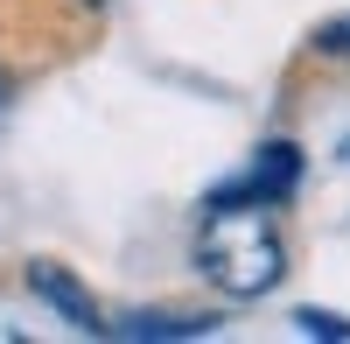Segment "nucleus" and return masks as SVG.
<instances>
[{
    "instance_id": "obj_5",
    "label": "nucleus",
    "mask_w": 350,
    "mask_h": 344,
    "mask_svg": "<svg viewBox=\"0 0 350 344\" xmlns=\"http://www.w3.org/2000/svg\"><path fill=\"white\" fill-rule=\"evenodd\" d=\"M295 330H308V337H350V317H329V309H295Z\"/></svg>"
},
{
    "instance_id": "obj_3",
    "label": "nucleus",
    "mask_w": 350,
    "mask_h": 344,
    "mask_svg": "<svg viewBox=\"0 0 350 344\" xmlns=\"http://www.w3.org/2000/svg\"><path fill=\"white\" fill-rule=\"evenodd\" d=\"M28 288H36V295L56 309V317H64V323H77V330H92V337H98V330H112L70 267H56V260H28Z\"/></svg>"
},
{
    "instance_id": "obj_2",
    "label": "nucleus",
    "mask_w": 350,
    "mask_h": 344,
    "mask_svg": "<svg viewBox=\"0 0 350 344\" xmlns=\"http://www.w3.org/2000/svg\"><path fill=\"white\" fill-rule=\"evenodd\" d=\"M295 183H301V148L295 140H267V148L252 155V169L239 183H224L217 197H245V204H287L295 197Z\"/></svg>"
},
{
    "instance_id": "obj_1",
    "label": "nucleus",
    "mask_w": 350,
    "mask_h": 344,
    "mask_svg": "<svg viewBox=\"0 0 350 344\" xmlns=\"http://www.w3.org/2000/svg\"><path fill=\"white\" fill-rule=\"evenodd\" d=\"M196 267H203V281H211L217 295L252 302V295H267L273 281L287 274V246H280L273 218L259 204L217 197V204L203 211V225H196Z\"/></svg>"
},
{
    "instance_id": "obj_6",
    "label": "nucleus",
    "mask_w": 350,
    "mask_h": 344,
    "mask_svg": "<svg viewBox=\"0 0 350 344\" xmlns=\"http://www.w3.org/2000/svg\"><path fill=\"white\" fill-rule=\"evenodd\" d=\"M315 49H323V56H350V14H343V21H329L323 36H315Z\"/></svg>"
},
{
    "instance_id": "obj_7",
    "label": "nucleus",
    "mask_w": 350,
    "mask_h": 344,
    "mask_svg": "<svg viewBox=\"0 0 350 344\" xmlns=\"http://www.w3.org/2000/svg\"><path fill=\"white\" fill-rule=\"evenodd\" d=\"M8 112H14V71H0V127H8Z\"/></svg>"
},
{
    "instance_id": "obj_8",
    "label": "nucleus",
    "mask_w": 350,
    "mask_h": 344,
    "mask_svg": "<svg viewBox=\"0 0 350 344\" xmlns=\"http://www.w3.org/2000/svg\"><path fill=\"white\" fill-rule=\"evenodd\" d=\"M84 8H92V14H105V8H112V0H84Z\"/></svg>"
},
{
    "instance_id": "obj_4",
    "label": "nucleus",
    "mask_w": 350,
    "mask_h": 344,
    "mask_svg": "<svg viewBox=\"0 0 350 344\" xmlns=\"http://www.w3.org/2000/svg\"><path fill=\"white\" fill-rule=\"evenodd\" d=\"M217 317L211 309H126L112 337H211Z\"/></svg>"
}]
</instances>
